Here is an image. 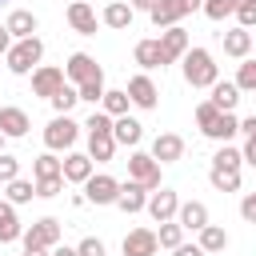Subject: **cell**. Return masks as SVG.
I'll return each mask as SVG.
<instances>
[{
  "instance_id": "1",
  "label": "cell",
  "mask_w": 256,
  "mask_h": 256,
  "mask_svg": "<svg viewBox=\"0 0 256 256\" xmlns=\"http://www.w3.org/2000/svg\"><path fill=\"white\" fill-rule=\"evenodd\" d=\"M180 68H184V84L188 88H212L220 80V64L212 60L208 48H188L184 60H180Z\"/></svg>"
},
{
  "instance_id": "2",
  "label": "cell",
  "mask_w": 256,
  "mask_h": 256,
  "mask_svg": "<svg viewBox=\"0 0 256 256\" xmlns=\"http://www.w3.org/2000/svg\"><path fill=\"white\" fill-rule=\"evenodd\" d=\"M4 60H8V72L28 76V72H36L40 60H44V40H40V36H32V40H16L12 52H8Z\"/></svg>"
},
{
  "instance_id": "3",
  "label": "cell",
  "mask_w": 256,
  "mask_h": 256,
  "mask_svg": "<svg viewBox=\"0 0 256 256\" xmlns=\"http://www.w3.org/2000/svg\"><path fill=\"white\" fill-rule=\"evenodd\" d=\"M80 128L84 124H76L72 116H52L44 128V148L48 152H72V144L80 140Z\"/></svg>"
},
{
  "instance_id": "4",
  "label": "cell",
  "mask_w": 256,
  "mask_h": 256,
  "mask_svg": "<svg viewBox=\"0 0 256 256\" xmlns=\"http://www.w3.org/2000/svg\"><path fill=\"white\" fill-rule=\"evenodd\" d=\"M200 8H204V0H160L148 16H152V24L164 32V28H176L188 12H200Z\"/></svg>"
},
{
  "instance_id": "5",
  "label": "cell",
  "mask_w": 256,
  "mask_h": 256,
  "mask_svg": "<svg viewBox=\"0 0 256 256\" xmlns=\"http://www.w3.org/2000/svg\"><path fill=\"white\" fill-rule=\"evenodd\" d=\"M128 180H136V184H144L148 192H156V188H164L160 184V164L152 160V152H132L128 156Z\"/></svg>"
},
{
  "instance_id": "6",
  "label": "cell",
  "mask_w": 256,
  "mask_h": 256,
  "mask_svg": "<svg viewBox=\"0 0 256 256\" xmlns=\"http://www.w3.org/2000/svg\"><path fill=\"white\" fill-rule=\"evenodd\" d=\"M60 244V220L40 216L32 228H24V248H56Z\"/></svg>"
},
{
  "instance_id": "7",
  "label": "cell",
  "mask_w": 256,
  "mask_h": 256,
  "mask_svg": "<svg viewBox=\"0 0 256 256\" xmlns=\"http://www.w3.org/2000/svg\"><path fill=\"white\" fill-rule=\"evenodd\" d=\"M116 196H120V180L108 176V172H92V180L84 184L88 204H116Z\"/></svg>"
},
{
  "instance_id": "8",
  "label": "cell",
  "mask_w": 256,
  "mask_h": 256,
  "mask_svg": "<svg viewBox=\"0 0 256 256\" xmlns=\"http://www.w3.org/2000/svg\"><path fill=\"white\" fill-rule=\"evenodd\" d=\"M156 224H168V220H176V212H180V196H176V188H156L152 196H148V208H144Z\"/></svg>"
},
{
  "instance_id": "9",
  "label": "cell",
  "mask_w": 256,
  "mask_h": 256,
  "mask_svg": "<svg viewBox=\"0 0 256 256\" xmlns=\"http://www.w3.org/2000/svg\"><path fill=\"white\" fill-rule=\"evenodd\" d=\"M64 76H68V84H88V80H96V76H104V68L88 56V52H72L68 56V64H64Z\"/></svg>"
},
{
  "instance_id": "10",
  "label": "cell",
  "mask_w": 256,
  "mask_h": 256,
  "mask_svg": "<svg viewBox=\"0 0 256 256\" xmlns=\"http://www.w3.org/2000/svg\"><path fill=\"white\" fill-rule=\"evenodd\" d=\"M64 84H68V76H64V68H56V64H40V68L32 72V92L44 96V100H52Z\"/></svg>"
},
{
  "instance_id": "11",
  "label": "cell",
  "mask_w": 256,
  "mask_h": 256,
  "mask_svg": "<svg viewBox=\"0 0 256 256\" xmlns=\"http://www.w3.org/2000/svg\"><path fill=\"white\" fill-rule=\"evenodd\" d=\"M192 48V36L176 24V28H164L160 32V56H164V64H176V60H184V52Z\"/></svg>"
},
{
  "instance_id": "12",
  "label": "cell",
  "mask_w": 256,
  "mask_h": 256,
  "mask_svg": "<svg viewBox=\"0 0 256 256\" xmlns=\"http://www.w3.org/2000/svg\"><path fill=\"white\" fill-rule=\"evenodd\" d=\"M128 100H132L136 108L152 112V108L160 104V88L152 84V76H144V72H140V76H132V80H128Z\"/></svg>"
},
{
  "instance_id": "13",
  "label": "cell",
  "mask_w": 256,
  "mask_h": 256,
  "mask_svg": "<svg viewBox=\"0 0 256 256\" xmlns=\"http://www.w3.org/2000/svg\"><path fill=\"white\" fill-rule=\"evenodd\" d=\"M152 160L156 164H176L180 156H184V136H176V132H160L156 140H152Z\"/></svg>"
},
{
  "instance_id": "14",
  "label": "cell",
  "mask_w": 256,
  "mask_h": 256,
  "mask_svg": "<svg viewBox=\"0 0 256 256\" xmlns=\"http://www.w3.org/2000/svg\"><path fill=\"white\" fill-rule=\"evenodd\" d=\"M176 224H180L184 232H200V228H208V224H212V220H208V204H204V200H180Z\"/></svg>"
},
{
  "instance_id": "15",
  "label": "cell",
  "mask_w": 256,
  "mask_h": 256,
  "mask_svg": "<svg viewBox=\"0 0 256 256\" xmlns=\"http://www.w3.org/2000/svg\"><path fill=\"white\" fill-rule=\"evenodd\" d=\"M156 248H160V240H156L152 228H132L124 236V244H120L124 256H156Z\"/></svg>"
},
{
  "instance_id": "16",
  "label": "cell",
  "mask_w": 256,
  "mask_h": 256,
  "mask_svg": "<svg viewBox=\"0 0 256 256\" xmlns=\"http://www.w3.org/2000/svg\"><path fill=\"white\" fill-rule=\"evenodd\" d=\"M68 24H72V32H80V36H96V28H100V20H96V12H92L88 0H72V4H68Z\"/></svg>"
},
{
  "instance_id": "17",
  "label": "cell",
  "mask_w": 256,
  "mask_h": 256,
  "mask_svg": "<svg viewBox=\"0 0 256 256\" xmlns=\"http://www.w3.org/2000/svg\"><path fill=\"white\" fill-rule=\"evenodd\" d=\"M252 48H256V36L248 32V28H228L224 32V56H232V60H248L252 56Z\"/></svg>"
},
{
  "instance_id": "18",
  "label": "cell",
  "mask_w": 256,
  "mask_h": 256,
  "mask_svg": "<svg viewBox=\"0 0 256 256\" xmlns=\"http://www.w3.org/2000/svg\"><path fill=\"white\" fill-rule=\"evenodd\" d=\"M92 164H96V160H92L88 152H68V156H64V180L84 188V184L92 180V172H96Z\"/></svg>"
},
{
  "instance_id": "19",
  "label": "cell",
  "mask_w": 256,
  "mask_h": 256,
  "mask_svg": "<svg viewBox=\"0 0 256 256\" xmlns=\"http://www.w3.org/2000/svg\"><path fill=\"white\" fill-rule=\"evenodd\" d=\"M28 128H32V120H28L24 108H16V104H4V108H0V132H4L8 140L28 136Z\"/></svg>"
},
{
  "instance_id": "20",
  "label": "cell",
  "mask_w": 256,
  "mask_h": 256,
  "mask_svg": "<svg viewBox=\"0 0 256 256\" xmlns=\"http://www.w3.org/2000/svg\"><path fill=\"white\" fill-rule=\"evenodd\" d=\"M4 24H8L12 40H32V36H36V28H40V20H36V12H32V8H12Z\"/></svg>"
},
{
  "instance_id": "21",
  "label": "cell",
  "mask_w": 256,
  "mask_h": 256,
  "mask_svg": "<svg viewBox=\"0 0 256 256\" xmlns=\"http://www.w3.org/2000/svg\"><path fill=\"white\" fill-rule=\"evenodd\" d=\"M148 196H152V192H148L144 184H136V180H128V184H120V196H116V208H120V212H128V216H132V212H144V208H148Z\"/></svg>"
},
{
  "instance_id": "22",
  "label": "cell",
  "mask_w": 256,
  "mask_h": 256,
  "mask_svg": "<svg viewBox=\"0 0 256 256\" xmlns=\"http://www.w3.org/2000/svg\"><path fill=\"white\" fill-rule=\"evenodd\" d=\"M112 136H116V144H124V148H140V140H144V124L136 120V116H116V124H112Z\"/></svg>"
},
{
  "instance_id": "23",
  "label": "cell",
  "mask_w": 256,
  "mask_h": 256,
  "mask_svg": "<svg viewBox=\"0 0 256 256\" xmlns=\"http://www.w3.org/2000/svg\"><path fill=\"white\" fill-rule=\"evenodd\" d=\"M12 240H24V224L16 216V204L0 200V244H12Z\"/></svg>"
},
{
  "instance_id": "24",
  "label": "cell",
  "mask_w": 256,
  "mask_h": 256,
  "mask_svg": "<svg viewBox=\"0 0 256 256\" xmlns=\"http://www.w3.org/2000/svg\"><path fill=\"white\" fill-rule=\"evenodd\" d=\"M208 100H212L220 112H236V104H240V88H236V80H216Z\"/></svg>"
},
{
  "instance_id": "25",
  "label": "cell",
  "mask_w": 256,
  "mask_h": 256,
  "mask_svg": "<svg viewBox=\"0 0 256 256\" xmlns=\"http://www.w3.org/2000/svg\"><path fill=\"white\" fill-rule=\"evenodd\" d=\"M116 136L112 132H96V136H88V156L96 160V164H108L112 156H116Z\"/></svg>"
},
{
  "instance_id": "26",
  "label": "cell",
  "mask_w": 256,
  "mask_h": 256,
  "mask_svg": "<svg viewBox=\"0 0 256 256\" xmlns=\"http://www.w3.org/2000/svg\"><path fill=\"white\" fill-rule=\"evenodd\" d=\"M236 132H240V120H236V112H220V116H216V124H212L204 136H208V140H216V144H228Z\"/></svg>"
},
{
  "instance_id": "27",
  "label": "cell",
  "mask_w": 256,
  "mask_h": 256,
  "mask_svg": "<svg viewBox=\"0 0 256 256\" xmlns=\"http://www.w3.org/2000/svg\"><path fill=\"white\" fill-rule=\"evenodd\" d=\"M132 16H136L132 4H124V0H108V8H104L100 20H104L108 28H132Z\"/></svg>"
},
{
  "instance_id": "28",
  "label": "cell",
  "mask_w": 256,
  "mask_h": 256,
  "mask_svg": "<svg viewBox=\"0 0 256 256\" xmlns=\"http://www.w3.org/2000/svg\"><path fill=\"white\" fill-rule=\"evenodd\" d=\"M196 236H200L196 244H200L208 256H216V252H224V248H228V232H224L220 224H208V228H200Z\"/></svg>"
},
{
  "instance_id": "29",
  "label": "cell",
  "mask_w": 256,
  "mask_h": 256,
  "mask_svg": "<svg viewBox=\"0 0 256 256\" xmlns=\"http://www.w3.org/2000/svg\"><path fill=\"white\" fill-rule=\"evenodd\" d=\"M132 56H136V64H140L144 72H148V68H164V56H160V40H140Z\"/></svg>"
},
{
  "instance_id": "30",
  "label": "cell",
  "mask_w": 256,
  "mask_h": 256,
  "mask_svg": "<svg viewBox=\"0 0 256 256\" xmlns=\"http://www.w3.org/2000/svg\"><path fill=\"white\" fill-rule=\"evenodd\" d=\"M100 108L116 120V116H128V108H132V100H128V88H108L104 92V100H100Z\"/></svg>"
},
{
  "instance_id": "31",
  "label": "cell",
  "mask_w": 256,
  "mask_h": 256,
  "mask_svg": "<svg viewBox=\"0 0 256 256\" xmlns=\"http://www.w3.org/2000/svg\"><path fill=\"white\" fill-rule=\"evenodd\" d=\"M32 176H36V180L64 176V160H60L56 152H44V156H36V160H32Z\"/></svg>"
},
{
  "instance_id": "32",
  "label": "cell",
  "mask_w": 256,
  "mask_h": 256,
  "mask_svg": "<svg viewBox=\"0 0 256 256\" xmlns=\"http://www.w3.org/2000/svg\"><path fill=\"white\" fill-rule=\"evenodd\" d=\"M48 104L56 108V116H72V108L80 104V88H76V84H64V88H60Z\"/></svg>"
},
{
  "instance_id": "33",
  "label": "cell",
  "mask_w": 256,
  "mask_h": 256,
  "mask_svg": "<svg viewBox=\"0 0 256 256\" xmlns=\"http://www.w3.org/2000/svg\"><path fill=\"white\" fill-rule=\"evenodd\" d=\"M208 180L216 192H240V172L236 168H208Z\"/></svg>"
},
{
  "instance_id": "34",
  "label": "cell",
  "mask_w": 256,
  "mask_h": 256,
  "mask_svg": "<svg viewBox=\"0 0 256 256\" xmlns=\"http://www.w3.org/2000/svg\"><path fill=\"white\" fill-rule=\"evenodd\" d=\"M32 196H36V184H32V180H24V176H20V180H12V184H4V200H8V204H28Z\"/></svg>"
},
{
  "instance_id": "35",
  "label": "cell",
  "mask_w": 256,
  "mask_h": 256,
  "mask_svg": "<svg viewBox=\"0 0 256 256\" xmlns=\"http://www.w3.org/2000/svg\"><path fill=\"white\" fill-rule=\"evenodd\" d=\"M240 164H244V152L232 148V144H220L216 156H212V168H236V172H240Z\"/></svg>"
},
{
  "instance_id": "36",
  "label": "cell",
  "mask_w": 256,
  "mask_h": 256,
  "mask_svg": "<svg viewBox=\"0 0 256 256\" xmlns=\"http://www.w3.org/2000/svg\"><path fill=\"white\" fill-rule=\"evenodd\" d=\"M156 240H160V248H180L184 244V228L176 224V220H168V224H160V232H156Z\"/></svg>"
},
{
  "instance_id": "37",
  "label": "cell",
  "mask_w": 256,
  "mask_h": 256,
  "mask_svg": "<svg viewBox=\"0 0 256 256\" xmlns=\"http://www.w3.org/2000/svg\"><path fill=\"white\" fill-rule=\"evenodd\" d=\"M236 4H240V0H204L200 12H204L208 20H224V16H236Z\"/></svg>"
},
{
  "instance_id": "38",
  "label": "cell",
  "mask_w": 256,
  "mask_h": 256,
  "mask_svg": "<svg viewBox=\"0 0 256 256\" xmlns=\"http://www.w3.org/2000/svg\"><path fill=\"white\" fill-rule=\"evenodd\" d=\"M112 124H116V120H112L104 108H96V112L84 120V132H88V136H96V132H112Z\"/></svg>"
},
{
  "instance_id": "39",
  "label": "cell",
  "mask_w": 256,
  "mask_h": 256,
  "mask_svg": "<svg viewBox=\"0 0 256 256\" xmlns=\"http://www.w3.org/2000/svg\"><path fill=\"white\" fill-rule=\"evenodd\" d=\"M236 88H240V92H256V60H252V56L240 64V72H236Z\"/></svg>"
},
{
  "instance_id": "40",
  "label": "cell",
  "mask_w": 256,
  "mask_h": 256,
  "mask_svg": "<svg viewBox=\"0 0 256 256\" xmlns=\"http://www.w3.org/2000/svg\"><path fill=\"white\" fill-rule=\"evenodd\" d=\"M104 76H96V80H88V84H80V100H88V104H100L104 100Z\"/></svg>"
},
{
  "instance_id": "41",
  "label": "cell",
  "mask_w": 256,
  "mask_h": 256,
  "mask_svg": "<svg viewBox=\"0 0 256 256\" xmlns=\"http://www.w3.org/2000/svg\"><path fill=\"white\" fill-rule=\"evenodd\" d=\"M216 116H220V108H216L212 100H204V104H196V124H200V132H208V128L216 124Z\"/></svg>"
},
{
  "instance_id": "42",
  "label": "cell",
  "mask_w": 256,
  "mask_h": 256,
  "mask_svg": "<svg viewBox=\"0 0 256 256\" xmlns=\"http://www.w3.org/2000/svg\"><path fill=\"white\" fill-rule=\"evenodd\" d=\"M236 24L248 28V32L256 28V0H240V4H236Z\"/></svg>"
},
{
  "instance_id": "43",
  "label": "cell",
  "mask_w": 256,
  "mask_h": 256,
  "mask_svg": "<svg viewBox=\"0 0 256 256\" xmlns=\"http://www.w3.org/2000/svg\"><path fill=\"white\" fill-rule=\"evenodd\" d=\"M64 176H52V180H36V196H44V200H52V196H60L64 192Z\"/></svg>"
},
{
  "instance_id": "44",
  "label": "cell",
  "mask_w": 256,
  "mask_h": 256,
  "mask_svg": "<svg viewBox=\"0 0 256 256\" xmlns=\"http://www.w3.org/2000/svg\"><path fill=\"white\" fill-rule=\"evenodd\" d=\"M12 180H20V160L16 156H0V184H12Z\"/></svg>"
},
{
  "instance_id": "45",
  "label": "cell",
  "mask_w": 256,
  "mask_h": 256,
  "mask_svg": "<svg viewBox=\"0 0 256 256\" xmlns=\"http://www.w3.org/2000/svg\"><path fill=\"white\" fill-rule=\"evenodd\" d=\"M76 252H80V256H104V240H100V236H84V240L76 244Z\"/></svg>"
},
{
  "instance_id": "46",
  "label": "cell",
  "mask_w": 256,
  "mask_h": 256,
  "mask_svg": "<svg viewBox=\"0 0 256 256\" xmlns=\"http://www.w3.org/2000/svg\"><path fill=\"white\" fill-rule=\"evenodd\" d=\"M240 216H244L248 224H256V192H248V196L240 200Z\"/></svg>"
},
{
  "instance_id": "47",
  "label": "cell",
  "mask_w": 256,
  "mask_h": 256,
  "mask_svg": "<svg viewBox=\"0 0 256 256\" xmlns=\"http://www.w3.org/2000/svg\"><path fill=\"white\" fill-rule=\"evenodd\" d=\"M240 152H244V164L256 168V136H244V148H240Z\"/></svg>"
},
{
  "instance_id": "48",
  "label": "cell",
  "mask_w": 256,
  "mask_h": 256,
  "mask_svg": "<svg viewBox=\"0 0 256 256\" xmlns=\"http://www.w3.org/2000/svg\"><path fill=\"white\" fill-rule=\"evenodd\" d=\"M172 256H208L200 244H180V248H172Z\"/></svg>"
},
{
  "instance_id": "49",
  "label": "cell",
  "mask_w": 256,
  "mask_h": 256,
  "mask_svg": "<svg viewBox=\"0 0 256 256\" xmlns=\"http://www.w3.org/2000/svg\"><path fill=\"white\" fill-rule=\"evenodd\" d=\"M12 44H16V40H12L8 24H0V56H8V52H12Z\"/></svg>"
},
{
  "instance_id": "50",
  "label": "cell",
  "mask_w": 256,
  "mask_h": 256,
  "mask_svg": "<svg viewBox=\"0 0 256 256\" xmlns=\"http://www.w3.org/2000/svg\"><path fill=\"white\" fill-rule=\"evenodd\" d=\"M128 4H132V12H152L160 0H128Z\"/></svg>"
},
{
  "instance_id": "51",
  "label": "cell",
  "mask_w": 256,
  "mask_h": 256,
  "mask_svg": "<svg viewBox=\"0 0 256 256\" xmlns=\"http://www.w3.org/2000/svg\"><path fill=\"white\" fill-rule=\"evenodd\" d=\"M240 132H244V136H256V116H244V120H240Z\"/></svg>"
},
{
  "instance_id": "52",
  "label": "cell",
  "mask_w": 256,
  "mask_h": 256,
  "mask_svg": "<svg viewBox=\"0 0 256 256\" xmlns=\"http://www.w3.org/2000/svg\"><path fill=\"white\" fill-rule=\"evenodd\" d=\"M52 256H80V252H76V248H68V244H56V248H52Z\"/></svg>"
},
{
  "instance_id": "53",
  "label": "cell",
  "mask_w": 256,
  "mask_h": 256,
  "mask_svg": "<svg viewBox=\"0 0 256 256\" xmlns=\"http://www.w3.org/2000/svg\"><path fill=\"white\" fill-rule=\"evenodd\" d=\"M24 256H52V248H24Z\"/></svg>"
},
{
  "instance_id": "54",
  "label": "cell",
  "mask_w": 256,
  "mask_h": 256,
  "mask_svg": "<svg viewBox=\"0 0 256 256\" xmlns=\"http://www.w3.org/2000/svg\"><path fill=\"white\" fill-rule=\"evenodd\" d=\"M4 140H8V136H4V132H0V156H4Z\"/></svg>"
},
{
  "instance_id": "55",
  "label": "cell",
  "mask_w": 256,
  "mask_h": 256,
  "mask_svg": "<svg viewBox=\"0 0 256 256\" xmlns=\"http://www.w3.org/2000/svg\"><path fill=\"white\" fill-rule=\"evenodd\" d=\"M0 4H4V0H0Z\"/></svg>"
}]
</instances>
